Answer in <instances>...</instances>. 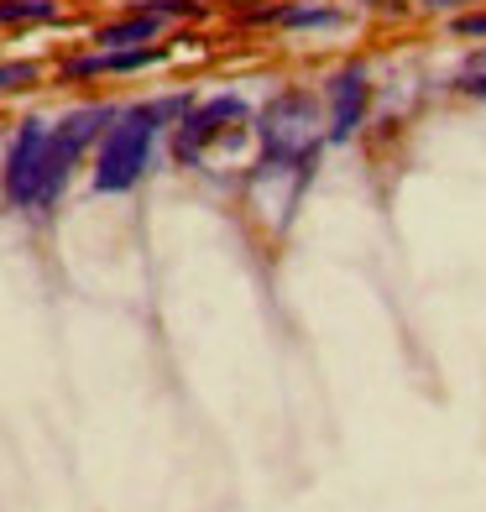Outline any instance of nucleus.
<instances>
[{"instance_id":"nucleus-7","label":"nucleus","mask_w":486,"mask_h":512,"mask_svg":"<svg viewBox=\"0 0 486 512\" xmlns=\"http://www.w3.org/2000/svg\"><path fill=\"white\" fill-rule=\"evenodd\" d=\"M157 37H162V16H147V11H131L126 21H110V27L95 32L100 48H147Z\"/></svg>"},{"instance_id":"nucleus-10","label":"nucleus","mask_w":486,"mask_h":512,"mask_svg":"<svg viewBox=\"0 0 486 512\" xmlns=\"http://www.w3.org/2000/svg\"><path fill=\"white\" fill-rule=\"evenodd\" d=\"M455 84H460V89H466V95H476V100H486V48L466 58V68H460V74H455Z\"/></svg>"},{"instance_id":"nucleus-6","label":"nucleus","mask_w":486,"mask_h":512,"mask_svg":"<svg viewBox=\"0 0 486 512\" xmlns=\"http://www.w3.org/2000/svg\"><path fill=\"white\" fill-rule=\"evenodd\" d=\"M168 58V48H157V42H147V48H95L84 58H68L63 63V79H95V74H136V68H152Z\"/></svg>"},{"instance_id":"nucleus-2","label":"nucleus","mask_w":486,"mask_h":512,"mask_svg":"<svg viewBox=\"0 0 486 512\" xmlns=\"http://www.w3.org/2000/svg\"><path fill=\"white\" fill-rule=\"evenodd\" d=\"M257 136H262V162L251 183H267V178H304L309 183V168L319 157V105L309 95H283L262 110L257 121Z\"/></svg>"},{"instance_id":"nucleus-13","label":"nucleus","mask_w":486,"mask_h":512,"mask_svg":"<svg viewBox=\"0 0 486 512\" xmlns=\"http://www.w3.org/2000/svg\"><path fill=\"white\" fill-rule=\"evenodd\" d=\"M455 37H486V11L460 16V21H455Z\"/></svg>"},{"instance_id":"nucleus-3","label":"nucleus","mask_w":486,"mask_h":512,"mask_svg":"<svg viewBox=\"0 0 486 512\" xmlns=\"http://www.w3.org/2000/svg\"><path fill=\"white\" fill-rule=\"evenodd\" d=\"M48 121H21L16 142L6 152V168H0V183H6L11 209H37V189H42V157H48Z\"/></svg>"},{"instance_id":"nucleus-4","label":"nucleus","mask_w":486,"mask_h":512,"mask_svg":"<svg viewBox=\"0 0 486 512\" xmlns=\"http://www.w3.org/2000/svg\"><path fill=\"white\" fill-rule=\"evenodd\" d=\"M251 115V105L241 100V95H215V100H204V105H194L189 115L178 121V136H173V152L183 157V162H199V152L215 142V136H225L236 121H246Z\"/></svg>"},{"instance_id":"nucleus-14","label":"nucleus","mask_w":486,"mask_h":512,"mask_svg":"<svg viewBox=\"0 0 486 512\" xmlns=\"http://www.w3.org/2000/svg\"><path fill=\"white\" fill-rule=\"evenodd\" d=\"M424 6H460V0H424Z\"/></svg>"},{"instance_id":"nucleus-11","label":"nucleus","mask_w":486,"mask_h":512,"mask_svg":"<svg viewBox=\"0 0 486 512\" xmlns=\"http://www.w3.org/2000/svg\"><path fill=\"white\" fill-rule=\"evenodd\" d=\"M136 11H147V16H162V21H173V16H194V0H136Z\"/></svg>"},{"instance_id":"nucleus-1","label":"nucleus","mask_w":486,"mask_h":512,"mask_svg":"<svg viewBox=\"0 0 486 512\" xmlns=\"http://www.w3.org/2000/svg\"><path fill=\"white\" fill-rule=\"evenodd\" d=\"M194 95H168V100H147V105H126L121 115L110 121V131L100 136L95 147V194H126L147 178L152 168V152H157V136L168 131L173 115H189Z\"/></svg>"},{"instance_id":"nucleus-12","label":"nucleus","mask_w":486,"mask_h":512,"mask_svg":"<svg viewBox=\"0 0 486 512\" xmlns=\"http://www.w3.org/2000/svg\"><path fill=\"white\" fill-rule=\"evenodd\" d=\"M37 79V63H0V89H27Z\"/></svg>"},{"instance_id":"nucleus-9","label":"nucleus","mask_w":486,"mask_h":512,"mask_svg":"<svg viewBox=\"0 0 486 512\" xmlns=\"http://www.w3.org/2000/svg\"><path fill=\"white\" fill-rule=\"evenodd\" d=\"M21 21H58V0H0V27Z\"/></svg>"},{"instance_id":"nucleus-5","label":"nucleus","mask_w":486,"mask_h":512,"mask_svg":"<svg viewBox=\"0 0 486 512\" xmlns=\"http://www.w3.org/2000/svg\"><path fill=\"white\" fill-rule=\"evenodd\" d=\"M324 100H330V142H351L366 121V105H372V79L361 68H340L324 84Z\"/></svg>"},{"instance_id":"nucleus-8","label":"nucleus","mask_w":486,"mask_h":512,"mask_svg":"<svg viewBox=\"0 0 486 512\" xmlns=\"http://www.w3.org/2000/svg\"><path fill=\"white\" fill-rule=\"evenodd\" d=\"M277 27H288V32H340V27H351V16H345L340 6H283L277 11Z\"/></svg>"}]
</instances>
